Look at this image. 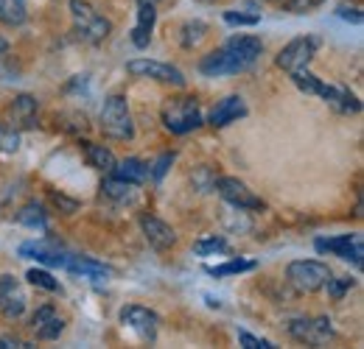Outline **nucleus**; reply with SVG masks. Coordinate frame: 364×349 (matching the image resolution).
Here are the masks:
<instances>
[{
	"label": "nucleus",
	"instance_id": "obj_33",
	"mask_svg": "<svg viewBox=\"0 0 364 349\" xmlns=\"http://www.w3.org/2000/svg\"><path fill=\"white\" fill-rule=\"evenodd\" d=\"M48 199H50V204H53L62 216H73V213H79V201H76V199H70V196H65V193L50 190V193H48Z\"/></svg>",
	"mask_w": 364,
	"mask_h": 349
},
{
	"label": "nucleus",
	"instance_id": "obj_18",
	"mask_svg": "<svg viewBox=\"0 0 364 349\" xmlns=\"http://www.w3.org/2000/svg\"><path fill=\"white\" fill-rule=\"evenodd\" d=\"M65 271L79 274V277H87V279H107V277H112V268H109V265L92 260V257H79V255H73V257L68 260Z\"/></svg>",
	"mask_w": 364,
	"mask_h": 349
},
{
	"label": "nucleus",
	"instance_id": "obj_4",
	"mask_svg": "<svg viewBox=\"0 0 364 349\" xmlns=\"http://www.w3.org/2000/svg\"><path fill=\"white\" fill-rule=\"evenodd\" d=\"M68 9H70V17H73V26H76V34H79L85 43L98 45L109 37L112 23H109L107 17H101L87 0H70Z\"/></svg>",
	"mask_w": 364,
	"mask_h": 349
},
{
	"label": "nucleus",
	"instance_id": "obj_43",
	"mask_svg": "<svg viewBox=\"0 0 364 349\" xmlns=\"http://www.w3.org/2000/svg\"><path fill=\"white\" fill-rule=\"evenodd\" d=\"M269 3H283V0H269Z\"/></svg>",
	"mask_w": 364,
	"mask_h": 349
},
{
	"label": "nucleus",
	"instance_id": "obj_31",
	"mask_svg": "<svg viewBox=\"0 0 364 349\" xmlns=\"http://www.w3.org/2000/svg\"><path fill=\"white\" fill-rule=\"evenodd\" d=\"M17 148H20V131H17V126L0 121V151L11 154V151H17Z\"/></svg>",
	"mask_w": 364,
	"mask_h": 349
},
{
	"label": "nucleus",
	"instance_id": "obj_20",
	"mask_svg": "<svg viewBox=\"0 0 364 349\" xmlns=\"http://www.w3.org/2000/svg\"><path fill=\"white\" fill-rule=\"evenodd\" d=\"M109 174L118 176V179H124V182L140 184V182L149 179V162H143V160H137V157H127V160L115 162V168H112Z\"/></svg>",
	"mask_w": 364,
	"mask_h": 349
},
{
	"label": "nucleus",
	"instance_id": "obj_35",
	"mask_svg": "<svg viewBox=\"0 0 364 349\" xmlns=\"http://www.w3.org/2000/svg\"><path fill=\"white\" fill-rule=\"evenodd\" d=\"M174 160H177V154H163V157L149 168V176H151L154 182H163V176L168 174V168L174 165Z\"/></svg>",
	"mask_w": 364,
	"mask_h": 349
},
{
	"label": "nucleus",
	"instance_id": "obj_1",
	"mask_svg": "<svg viewBox=\"0 0 364 349\" xmlns=\"http://www.w3.org/2000/svg\"><path fill=\"white\" fill-rule=\"evenodd\" d=\"M264 53V43L258 37L241 34V37H230L228 43L210 53H205L199 59V73L208 79H222V76H235L250 70Z\"/></svg>",
	"mask_w": 364,
	"mask_h": 349
},
{
	"label": "nucleus",
	"instance_id": "obj_19",
	"mask_svg": "<svg viewBox=\"0 0 364 349\" xmlns=\"http://www.w3.org/2000/svg\"><path fill=\"white\" fill-rule=\"evenodd\" d=\"M82 151H85V160H87V165L95 168V171H112L115 168V154L107 148V145H101V143H90V140H85L82 143Z\"/></svg>",
	"mask_w": 364,
	"mask_h": 349
},
{
	"label": "nucleus",
	"instance_id": "obj_25",
	"mask_svg": "<svg viewBox=\"0 0 364 349\" xmlns=\"http://www.w3.org/2000/svg\"><path fill=\"white\" fill-rule=\"evenodd\" d=\"M205 37H208V23H202V20H188L180 28L182 48H196Z\"/></svg>",
	"mask_w": 364,
	"mask_h": 349
},
{
	"label": "nucleus",
	"instance_id": "obj_2",
	"mask_svg": "<svg viewBox=\"0 0 364 349\" xmlns=\"http://www.w3.org/2000/svg\"><path fill=\"white\" fill-rule=\"evenodd\" d=\"M98 129L109 140H121V143L135 140V121L129 112V101L124 95L115 92V95L104 98V106L98 115Z\"/></svg>",
	"mask_w": 364,
	"mask_h": 349
},
{
	"label": "nucleus",
	"instance_id": "obj_13",
	"mask_svg": "<svg viewBox=\"0 0 364 349\" xmlns=\"http://www.w3.org/2000/svg\"><path fill=\"white\" fill-rule=\"evenodd\" d=\"M26 305H28V297H26L20 279L11 274H0V313L14 321L26 313Z\"/></svg>",
	"mask_w": 364,
	"mask_h": 349
},
{
	"label": "nucleus",
	"instance_id": "obj_30",
	"mask_svg": "<svg viewBox=\"0 0 364 349\" xmlns=\"http://www.w3.org/2000/svg\"><path fill=\"white\" fill-rule=\"evenodd\" d=\"M193 252L196 255H225V252H230V243L225 240V238H219V235H210V238H205V240H199L196 246H193Z\"/></svg>",
	"mask_w": 364,
	"mask_h": 349
},
{
	"label": "nucleus",
	"instance_id": "obj_6",
	"mask_svg": "<svg viewBox=\"0 0 364 349\" xmlns=\"http://www.w3.org/2000/svg\"><path fill=\"white\" fill-rule=\"evenodd\" d=\"M314 249H317L319 255H333V257H342L345 262H353L356 268H362L364 262V238L359 232L333 235V238H317Z\"/></svg>",
	"mask_w": 364,
	"mask_h": 349
},
{
	"label": "nucleus",
	"instance_id": "obj_10",
	"mask_svg": "<svg viewBox=\"0 0 364 349\" xmlns=\"http://www.w3.org/2000/svg\"><path fill=\"white\" fill-rule=\"evenodd\" d=\"M127 70L137 76V79H154V82H163V84H174V87H185V76L182 70L171 67V65H163V62H154V59H132L127 65Z\"/></svg>",
	"mask_w": 364,
	"mask_h": 349
},
{
	"label": "nucleus",
	"instance_id": "obj_24",
	"mask_svg": "<svg viewBox=\"0 0 364 349\" xmlns=\"http://www.w3.org/2000/svg\"><path fill=\"white\" fill-rule=\"evenodd\" d=\"M28 17L26 0H0V23L6 26H23Z\"/></svg>",
	"mask_w": 364,
	"mask_h": 349
},
{
	"label": "nucleus",
	"instance_id": "obj_38",
	"mask_svg": "<svg viewBox=\"0 0 364 349\" xmlns=\"http://www.w3.org/2000/svg\"><path fill=\"white\" fill-rule=\"evenodd\" d=\"M216 179H219V176L213 174L210 168H199V174L193 176V182H196V187H199L202 193H208V190H213V187H216Z\"/></svg>",
	"mask_w": 364,
	"mask_h": 349
},
{
	"label": "nucleus",
	"instance_id": "obj_41",
	"mask_svg": "<svg viewBox=\"0 0 364 349\" xmlns=\"http://www.w3.org/2000/svg\"><path fill=\"white\" fill-rule=\"evenodd\" d=\"M11 347H28V344L20 341V338H0V349H11Z\"/></svg>",
	"mask_w": 364,
	"mask_h": 349
},
{
	"label": "nucleus",
	"instance_id": "obj_28",
	"mask_svg": "<svg viewBox=\"0 0 364 349\" xmlns=\"http://www.w3.org/2000/svg\"><path fill=\"white\" fill-rule=\"evenodd\" d=\"M353 285H356L353 277H336V279H333V274H331V279L325 282V291H328V297H331L333 302H342Z\"/></svg>",
	"mask_w": 364,
	"mask_h": 349
},
{
	"label": "nucleus",
	"instance_id": "obj_12",
	"mask_svg": "<svg viewBox=\"0 0 364 349\" xmlns=\"http://www.w3.org/2000/svg\"><path fill=\"white\" fill-rule=\"evenodd\" d=\"M121 321L124 327H129L132 333H137L143 341H157V330H160V316L149 307L140 305H127L121 310Z\"/></svg>",
	"mask_w": 364,
	"mask_h": 349
},
{
	"label": "nucleus",
	"instance_id": "obj_21",
	"mask_svg": "<svg viewBox=\"0 0 364 349\" xmlns=\"http://www.w3.org/2000/svg\"><path fill=\"white\" fill-rule=\"evenodd\" d=\"M291 76V82H294V87L303 89L306 95H319L322 101L328 98V92H331V84H325L322 79H317L314 73H309V67H303V70H294V73H289Z\"/></svg>",
	"mask_w": 364,
	"mask_h": 349
},
{
	"label": "nucleus",
	"instance_id": "obj_23",
	"mask_svg": "<svg viewBox=\"0 0 364 349\" xmlns=\"http://www.w3.org/2000/svg\"><path fill=\"white\" fill-rule=\"evenodd\" d=\"M325 104H331L336 112H345V115H356V112H362V101H359L348 87H333L331 98H328Z\"/></svg>",
	"mask_w": 364,
	"mask_h": 349
},
{
	"label": "nucleus",
	"instance_id": "obj_37",
	"mask_svg": "<svg viewBox=\"0 0 364 349\" xmlns=\"http://www.w3.org/2000/svg\"><path fill=\"white\" fill-rule=\"evenodd\" d=\"M322 0H283V9L291 11V14H306L311 9H317Z\"/></svg>",
	"mask_w": 364,
	"mask_h": 349
},
{
	"label": "nucleus",
	"instance_id": "obj_34",
	"mask_svg": "<svg viewBox=\"0 0 364 349\" xmlns=\"http://www.w3.org/2000/svg\"><path fill=\"white\" fill-rule=\"evenodd\" d=\"M225 23L228 26H258L261 23V14H244V11H238V9H230L225 11Z\"/></svg>",
	"mask_w": 364,
	"mask_h": 349
},
{
	"label": "nucleus",
	"instance_id": "obj_17",
	"mask_svg": "<svg viewBox=\"0 0 364 349\" xmlns=\"http://www.w3.org/2000/svg\"><path fill=\"white\" fill-rule=\"evenodd\" d=\"M9 112H11V126H20V129L37 126V98L34 95H17L9 106Z\"/></svg>",
	"mask_w": 364,
	"mask_h": 349
},
{
	"label": "nucleus",
	"instance_id": "obj_36",
	"mask_svg": "<svg viewBox=\"0 0 364 349\" xmlns=\"http://www.w3.org/2000/svg\"><path fill=\"white\" fill-rule=\"evenodd\" d=\"M238 344L247 349H274L272 341L258 338V336H252V333H247V330H238Z\"/></svg>",
	"mask_w": 364,
	"mask_h": 349
},
{
	"label": "nucleus",
	"instance_id": "obj_27",
	"mask_svg": "<svg viewBox=\"0 0 364 349\" xmlns=\"http://www.w3.org/2000/svg\"><path fill=\"white\" fill-rule=\"evenodd\" d=\"M255 268V260H247V257H238V260L222 262V265H210L208 274L210 277H230V274H247Z\"/></svg>",
	"mask_w": 364,
	"mask_h": 349
},
{
	"label": "nucleus",
	"instance_id": "obj_9",
	"mask_svg": "<svg viewBox=\"0 0 364 349\" xmlns=\"http://www.w3.org/2000/svg\"><path fill=\"white\" fill-rule=\"evenodd\" d=\"M289 336L294 341H303L309 347H322L333 338V327L331 318L319 316V318H291L289 321Z\"/></svg>",
	"mask_w": 364,
	"mask_h": 349
},
{
	"label": "nucleus",
	"instance_id": "obj_42",
	"mask_svg": "<svg viewBox=\"0 0 364 349\" xmlns=\"http://www.w3.org/2000/svg\"><path fill=\"white\" fill-rule=\"evenodd\" d=\"M6 50H9V43H6L3 37H0V53H6Z\"/></svg>",
	"mask_w": 364,
	"mask_h": 349
},
{
	"label": "nucleus",
	"instance_id": "obj_15",
	"mask_svg": "<svg viewBox=\"0 0 364 349\" xmlns=\"http://www.w3.org/2000/svg\"><path fill=\"white\" fill-rule=\"evenodd\" d=\"M244 115H247V104H244V98H241V95H228V98L216 101V106L210 109L208 123H210L213 129H225V126L235 123V121L244 118Z\"/></svg>",
	"mask_w": 364,
	"mask_h": 349
},
{
	"label": "nucleus",
	"instance_id": "obj_7",
	"mask_svg": "<svg viewBox=\"0 0 364 349\" xmlns=\"http://www.w3.org/2000/svg\"><path fill=\"white\" fill-rule=\"evenodd\" d=\"M319 50V37H311V34H306V37H297V40H291V43L286 45L280 53H277V67H283L286 73H294V70H303V67H309V62L317 56Z\"/></svg>",
	"mask_w": 364,
	"mask_h": 349
},
{
	"label": "nucleus",
	"instance_id": "obj_8",
	"mask_svg": "<svg viewBox=\"0 0 364 349\" xmlns=\"http://www.w3.org/2000/svg\"><path fill=\"white\" fill-rule=\"evenodd\" d=\"M213 190H216L228 204L238 207V210H264V207H267L264 199L255 196V193H252L241 179H235V176H219Z\"/></svg>",
	"mask_w": 364,
	"mask_h": 349
},
{
	"label": "nucleus",
	"instance_id": "obj_39",
	"mask_svg": "<svg viewBox=\"0 0 364 349\" xmlns=\"http://www.w3.org/2000/svg\"><path fill=\"white\" fill-rule=\"evenodd\" d=\"M53 313H56V310H53V305H40V307H37V310H34V316H31V330H37L40 324H46Z\"/></svg>",
	"mask_w": 364,
	"mask_h": 349
},
{
	"label": "nucleus",
	"instance_id": "obj_32",
	"mask_svg": "<svg viewBox=\"0 0 364 349\" xmlns=\"http://www.w3.org/2000/svg\"><path fill=\"white\" fill-rule=\"evenodd\" d=\"M26 279L31 282V285H37V288H43V291H50V294H56L59 291V282L48 274L46 268H31L28 274H26Z\"/></svg>",
	"mask_w": 364,
	"mask_h": 349
},
{
	"label": "nucleus",
	"instance_id": "obj_22",
	"mask_svg": "<svg viewBox=\"0 0 364 349\" xmlns=\"http://www.w3.org/2000/svg\"><path fill=\"white\" fill-rule=\"evenodd\" d=\"M101 196L109 199V201L124 204V201H132V199H135V184H132V182H124V179H118V176H109V179H104V184H101Z\"/></svg>",
	"mask_w": 364,
	"mask_h": 349
},
{
	"label": "nucleus",
	"instance_id": "obj_16",
	"mask_svg": "<svg viewBox=\"0 0 364 349\" xmlns=\"http://www.w3.org/2000/svg\"><path fill=\"white\" fill-rule=\"evenodd\" d=\"M157 23V9L151 0H137V23L132 28V43L135 48H146L151 43V31Z\"/></svg>",
	"mask_w": 364,
	"mask_h": 349
},
{
	"label": "nucleus",
	"instance_id": "obj_3",
	"mask_svg": "<svg viewBox=\"0 0 364 349\" xmlns=\"http://www.w3.org/2000/svg\"><path fill=\"white\" fill-rule=\"evenodd\" d=\"M205 123L202 118V109H199V101L191 98V95H182V98H168L166 106H163V126L171 131V134H191Z\"/></svg>",
	"mask_w": 364,
	"mask_h": 349
},
{
	"label": "nucleus",
	"instance_id": "obj_11",
	"mask_svg": "<svg viewBox=\"0 0 364 349\" xmlns=\"http://www.w3.org/2000/svg\"><path fill=\"white\" fill-rule=\"evenodd\" d=\"M20 257H31V260L43 262V265H53V268H65L68 265V260L73 257L68 249H62L56 240H50V238H46V240H28V243H23L20 249Z\"/></svg>",
	"mask_w": 364,
	"mask_h": 349
},
{
	"label": "nucleus",
	"instance_id": "obj_44",
	"mask_svg": "<svg viewBox=\"0 0 364 349\" xmlns=\"http://www.w3.org/2000/svg\"><path fill=\"white\" fill-rule=\"evenodd\" d=\"M151 3H157V0H151Z\"/></svg>",
	"mask_w": 364,
	"mask_h": 349
},
{
	"label": "nucleus",
	"instance_id": "obj_29",
	"mask_svg": "<svg viewBox=\"0 0 364 349\" xmlns=\"http://www.w3.org/2000/svg\"><path fill=\"white\" fill-rule=\"evenodd\" d=\"M62 330H65V318H62L59 313H53L46 324H40L34 333H37L40 341H56V338L62 336Z\"/></svg>",
	"mask_w": 364,
	"mask_h": 349
},
{
	"label": "nucleus",
	"instance_id": "obj_5",
	"mask_svg": "<svg viewBox=\"0 0 364 349\" xmlns=\"http://www.w3.org/2000/svg\"><path fill=\"white\" fill-rule=\"evenodd\" d=\"M286 279L300 294H317L331 279V268L319 260H294L286 265Z\"/></svg>",
	"mask_w": 364,
	"mask_h": 349
},
{
	"label": "nucleus",
	"instance_id": "obj_40",
	"mask_svg": "<svg viewBox=\"0 0 364 349\" xmlns=\"http://www.w3.org/2000/svg\"><path fill=\"white\" fill-rule=\"evenodd\" d=\"M336 14L342 17V20H348V23H353V26H362V11L359 9H348V6H339L336 9Z\"/></svg>",
	"mask_w": 364,
	"mask_h": 349
},
{
	"label": "nucleus",
	"instance_id": "obj_14",
	"mask_svg": "<svg viewBox=\"0 0 364 349\" xmlns=\"http://www.w3.org/2000/svg\"><path fill=\"white\" fill-rule=\"evenodd\" d=\"M140 229H143L146 243H149L151 249H157V252H166V249L177 246V232H174L163 218H157V216H151V213H143V216H140Z\"/></svg>",
	"mask_w": 364,
	"mask_h": 349
},
{
	"label": "nucleus",
	"instance_id": "obj_26",
	"mask_svg": "<svg viewBox=\"0 0 364 349\" xmlns=\"http://www.w3.org/2000/svg\"><path fill=\"white\" fill-rule=\"evenodd\" d=\"M17 221H20L23 226H31V229H46L48 226L46 210H43V204H37V201H28V204L17 213Z\"/></svg>",
	"mask_w": 364,
	"mask_h": 349
}]
</instances>
